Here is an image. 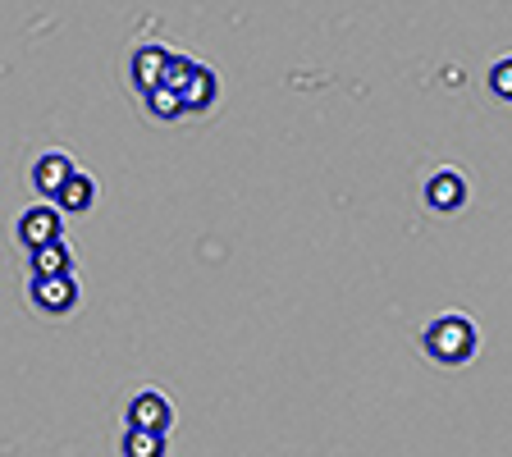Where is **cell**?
Wrapping results in <instances>:
<instances>
[{
  "label": "cell",
  "mask_w": 512,
  "mask_h": 457,
  "mask_svg": "<svg viewBox=\"0 0 512 457\" xmlns=\"http://www.w3.org/2000/svg\"><path fill=\"white\" fill-rule=\"evenodd\" d=\"M19 238H23L28 252L55 243V238H60V211H55V206H32V211H23L19 215Z\"/></svg>",
  "instance_id": "5b68a950"
},
{
  "label": "cell",
  "mask_w": 512,
  "mask_h": 457,
  "mask_svg": "<svg viewBox=\"0 0 512 457\" xmlns=\"http://www.w3.org/2000/svg\"><path fill=\"white\" fill-rule=\"evenodd\" d=\"M147 96V110L156 119H179L183 115V96L174 92V87H156V92H142Z\"/></svg>",
  "instance_id": "7c38bea8"
},
{
  "label": "cell",
  "mask_w": 512,
  "mask_h": 457,
  "mask_svg": "<svg viewBox=\"0 0 512 457\" xmlns=\"http://www.w3.org/2000/svg\"><path fill=\"white\" fill-rule=\"evenodd\" d=\"M197 69H202V64L192 60V55H170V69H165V87H174V92H188V83L192 78H197Z\"/></svg>",
  "instance_id": "4fadbf2b"
},
{
  "label": "cell",
  "mask_w": 512,
  "mask_h": 457,
  "mask_svg": "<svg viewBox=\"0 0 512 457\" xmlns=\"http://www.w3.org/2000/svg\"><path fill=\"white\" fill-rule=\"evenodd\" d=\"M119 453H124V457H165V435L128 426V435L119 439Z\"/></svg>",
  "instance_id": "30bf717a"
},
{
  "label": "cell",
  "mask_w": 512,
  "mask_h": 457,
  "mask_svg": "<svg viewBox=\"0 0 512 457\" xmlns=\"http://www.w3.org/2000/svg\"><path fill=\"white\" fill-rule=\"evenodd\" d=\"M74 174H78V165L64 156V151H46V156L32 165V188L42 192V197H60L64 183L74 179Z\"/></svg>",
  "instance_id": "277c9868"
},
{
  "label": "cell",
  "mask_w": 512,
  "mask_h": 457,
  "mask_svg": "<svg viewBox=\"0 0 512 457\" xmlns=\"http://www.w3.org/2000/svg\"><path fill=\"white\" fill-rule=\"evenodd\" d=\"M170 421H174L170 398L156 394V389H142V394L128 403V426H133V430H156V435H165V430H170Z\"/></svg>",
  "instance_id": "3957f363"
},
{
  "label": "cell",
  "mask_w": 512,
  "mask_h": 457,
  "mask_svg": "<svg viewBox=\"0 0 512 457\" xmlns=\"http://www.w3.org/2000/svg\"><path fill=\"white\" fill-rule=\"evenodd\" d=\"M215 92H220V83H215V74L202 64V69H197V78L188 83V92H183V110H188V115H197V110H211L215 106Z\"/></svg>",
  "instance_id": "9c48e42d"
},
{
  "label": "cell",
  "mask_w": 512,
  "mask_h": 457,
  "mask_svg": "<svg viewBox=\"0 0 512 457\" xmlns=\"http://www.w3.org/2000/svg\"><path fill=\"white\" fill-rule=\"evenodd\" d=\"M170 55L174 51H165V46H138V55H133V83H138L142 92H156V87H165Z\"/></svg>",
  "instance_id": "52a82bcc"
},
{
  "label": "cell",
  "mask_w": 512,
  "mask_h": 457,
  "mask_svg": "<svg viewBox=\"0 0 512 457\" xmlns=\"http://www.w3.org/2000/svg\"><path fill=\"white\" fill-rule=\"evenodd\" d=\"M490 87L503 96V101H512V55L494 60V69H490Z\"/></svg>",
  "instance_id": "5bb4252c"
},
{
  "label": "cell",
  "mask_w": 512,
  "mask_h": 457,
  "mask_svg": "<svg viewBox=\"0 0 512 457\" xmlns=\"http://www.w3.org/2000/svg\"><path fill=\"white\" fill-rule=\"evenodd\" d=\"M92 197H96V183L87 179L83 170H78L74 179L64 183V192H60V197H55V202H60L64 211H78V215H83V211H92Z\"/></svg>",
  "instance_id": "8fae6325"
},
{
  "label": "cell",
  "mask_w": 512,
  "mask_h": 457,
  "mask_svg": "<svg viewBox=\"0 0 512 457\" xmlns=\"http://www.w3.org/2000/svg\"><path fill=\"white\" fill-rule=\"evenodd\" d=\"M28 261H32V279L69 275V266H74V256H69L64 238H55V243H46V247H37V252H28Z\"/></svg>",
  "instance_id": "ba28073f"
},
{
  "label": "cell",
  "mask_w": 512,
  "mask_h": 457,
  "mask_svg": "<svg viewBox=\"0 0 512 457\" xmlns=\"http://www.w3.org/2000/svg\"><path fill=\"white\" fill-rule=\"evenodd\" d=\"M32 307L51 311V316H64V311L78 302V279L74 275H51V279H32L28 284Z\"/></svg>",
  "instance_id": "7a4b0ae2"
},
{
  "label": "cell",
  "mask_w": 512,
  "mask_h": 457,
  "mask_svg": "<svg viewBox=\"0 0 512 457\" xmlns=\"http://www.w3.org/2000/svg\"><path fill=\"white\" fill-rule=\"evenodd\" d=\"M426 202H430V211H458L462 202H467V183H462V174L458 170H439V174H430V183H426Z\"/></svg>",
  "instance_id": "8992f818"
},
{
  "label": "cell",
  "mask_w": 512,
  "mask_h": 457,
  "mask_svg": "<svg viewBox=\"0 0 512 457\" xmlns=\"http://www.w3.org/2000/svg\"><path fill=\"white\" fill-rule=\"evenodd\" d=\"M421 343H426L430 362H439V366H462V362H471V357H476L480 334H476V325H471L467 316L448 311V316L430 320V325H426V339H421Z\"/></svg>",
  "instance_id": "6da1fadb"
}]
</instances>
